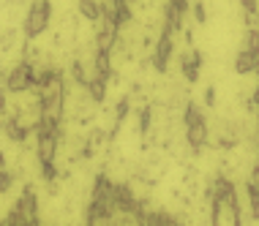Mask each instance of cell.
<instances>
[{
	"instance_id": "1",
	"label": "cell",
	"mask_w": 259,
	"mask_h": 226,
	"mask_svg": "<svg viewBox=\"0 0 259 226\" xmlns=\"http://www.w3.org/2000/svg\"><path fill=\"white\" fill-rule=\"evenodd\" d=\"M52 22V3L50 0H30L25 14V38L36 41Z\"/></svg>"
},
{
	"instance_id": "2",
	"label": "cell",
	"mask_w": 259,
	"mask_h": 226,
	"mask_svg": "<svg viewBox=\"0 0 259 226\" xmlns=\"http://www.w3.org/2000/svg\"><path fill=\"white\" fill-rule=\"evenodd\" d=\"M36 76H38L36 66H33L30 60H22V63H17V66L6 74V90L14 93V96L30 93V90L36 87Z\"/></svg>"
},
{
	"instance_id": "3",
	"label": "cell",
	"mask_w": 259,
	"mask_h": 226,
	"mask_svg": "<svg viewBox=\"0 0 259 226\" xmlns=\"http://www.w3.org/2000/svg\"><path fill=\"white\" fill-rule=\"evenodd\" d=\"M172 27L164 25V30H161V36L156 41V52H153V68H156L158 74H166V68H169V58H172Z\"/></svg>"
},
{
	"instance_id": "4",
	"label": "cell",
	"mask_w": 259,
	"mask_h": 226,
	"mask_svg": "<svg viewBox=\"0 0 259 226\" xmlns=\"http://www.w3.org/2000/svg\"><path fill=\"white\" fill-rule=\"evenodd\" d=\"M60 150V131L58 133H36V155L38 164H55Z\"/></svg>"
},
{
	"instance_id": "5",
	"label": "cell",
	"mask_w": 259,
	"mask_h": 226,
	"mask_svg": "<svg viewBox=\"0 0 259 226\" xmlns=\"http://www.w3.org/2000/svg\"><path fill=\"white\" fill-rule=\"evenodd\" d=\"M14 210H17V213L22 215L27 223L38 226V196H36V191H33V188H25L22 191V196L14 202Z\"/></svg>"
},
{
	"instance_id": "6",
	"label": "cell",
	"mask_w": 259,
	"mask_h": 226,
	"mask_svg": "<svg viewBox=\"0 0 259 226\" xmlns=\"http://www.w3.org/2000/svg\"><path fill=\"white\" fill-rule=\"evenodd\" d=\"M210 139V128H207V120H199V123H188L186 125V142L194 153H202L205 150Z\"/></svg>"
},
{
	"instance_id": "7",
	"label": "cell",
	"mask_w": 259,
	"mask_h": 226,
	"mask_svg": "<svg viewBox=\"0 0 259 226\" xmlns=\"http://www.w3.org/2000/svg\"><path fill=\"white\" fill-rule=\"evenodd\" d=\"M202 52L199 49H191V52L183 55V60H180V71H183V79L188 82H197L199 79V71H202Z\"/></svg>"
},
{
	"instance_id": "8",
	"label": "cell",
	"mask_w": 259,
	"mask_h": 226,
	"mask_svg": "<svg viewBox=\"0 0 259 226\" xmlns=\"http://www.w3.org/2000/svg\"><path fill=\"white\" fill-rule=\"evenodd\" d=\"M256 63H259V55L256 52H251V49H240V52L235 55V74H240V76L254 74Z\"/></svg>"
},
{
	"instance_id": "9",
	"label": "cell",
	"mask_w": 259,
	"mask_h": 226,
	"mask_svg": "<svg viewBox=\"0 0 259 226\" xmlns=\"http://www.w3.org/2000/svg\"><path fill=\"white\" fill-rule=\"evenodd\" d=\"M76 11H79V17L85 19V22L96 25L104 14V6H101V0H76Z\"/></svg>"
},
{
	"instance_id": "10",
	"label": "cell",
	"mask_w": 259,
	"mask_h": 226,
	"mask_svg": "<svg viewBox=\"0 0 259 226\" xmlns=\"http://www.w3.org/2000/svg\"><path fill=\"white\" fill-rule=\"evenodd\" d=\"M107 76H99V74H93V79L88 82V93L90 98H93V104H101L104 98H107Z\"/></svg>"
},
{
	"instance_id": "11",
	"label": "cell",
	"mask_w": 259,
	"mask_h": 226,
	"mask_svg": "<svg viewBox=\"0 0 259 226\" xmlns=\"http://www.w3.org/2000/svg\"><path fill=\"white\" fill-rule=\"evenodd\" d=\"M246 191H248V215L251 221H259V188L254 183H246Z\"/></svg>"
},
{
	"instance_id": "12",
	"label": "cell",
	"mask_w": 259,
	"mask_h": 226,
	"mask_svg": "<svg viewBox=\"0 0 259 226\" xmlns=\"http://www.w3.org/2000/svg\"><path fill=\"white\" fill-rule=\"evenodd\" d=\"M137 120H139V133H148L150 131V120H153V109L150 107H142L137 112Z\"/></svg>"
},
{
	"instance_id": "13",
	"label": "cell",
	"mask_w": 259,
	"mask_h": 226,
	"mask_svg": "<svg viewBox=\"0 0 259 226\" xmlns=\"http://www.w3.org/2000/svg\"><path fill=\"white\" fill-rule=\"evenodd\" d=\"M243 49H251V52L259 55V27H248L246 30V47Z\"/></svg>"
},
{
	"instance_id": "14",
	"label": "cell",
	"mask_w": 259,
	"mask_h": 226,
	"mask_svg": "<svg viewBox=\"0 0 259 226\" xmlns=\"http://www.w3.org/2000/svg\"><path fill=\"white\" fill-rule=\"evenodd\" d=\"M14 188V174L6 166H0V194H9Z\"/></svg>"
},
{
	"instance_id": "15",
	"label": "cell",
	"mask_w": 259,
	"mask_h": 226,
	"mask_svg": "<svg viewBox=\"0 0 259 226\" xmlns=\"http://www.w3.org/2000/svg\"><path fill=\"white\" fill-rule=\"evenodd\" d=\"M191 11H194V19H197V22L202 25L207 19V14H205V3H202V0H197V3L191 6Z\"/></svg>"
},
{
	"instance_id": "16",
	"label": "cell",
	"mask_w": 259,
	"mask_h": 226,
	"mask_svg": "<svg viewBox=\"0 0 259 226\" xmlns=\"http://www.w3.org/2000/svg\"><path fill=\"white\" fill-rule=\"evenodd\" d=\"M246 107H248V112H254V115L259 117V84L254 87V93H251V98H248Z\"/></svg>"
},
{
	"instance_id": "17",
	"label": "cell",
	"mask_w": 259,
	"mask_h": 226,
	"mask_svg": "<svg viewBox=\"0 0 259 226\" xmlns=\"http://www.w3.org/2000/svg\"><path fill=\"white\" fill-rule=\"evenodd\" d=\"M248 183H254V186L259 188V153H256V161H254V166H251V174H248Z\"/></svg>"
},
{
	"instance_id": "18",
	"label": "cell",
	"mask_w": 259,
	"mask_h": 226,
	"mask_svg": "<svg viewBox=\"0 0 259 226\" xmlns=\"http://www.w3.org/2000/svg\"><path fill=\"white\" fill-rule=\"evenodd\" d=\"M235 145H237L235 137H221V139H219V147H221V150H232Z\"/></svg>"
},
{
	"instance_id": "19",
	"label": "cell",
	"mask_w": 259,
	"mask_h": 226,
	"mask_svg": "<svg viewBox=\"0 0 259 226\" xmlns=\"http://www.w3.org/2000/svg\"><path fill=\"white\" fill-rule=\"evenodd\" d=\"M240 6H243V11H248V14L259 11V0H240Z\"/></svg>"
},
{
	"instance_id": "20",
	"label": "cell",
	"mask_w": 259,
	"mask_h": 226,
	"mask_svg": "<svg viewBox=\"0 0 259 226\" xmlns=\"http://www.w3.org/2000/svg\"><path fill=\"white\" fill-rule=\"evenodd\" d=\"M205 104H207V107H213V104H215V87L205 90Z\"/></svg>"
},
{
	"instance_id": "21",
	"label": "cell",
	"mask_w": 259,
	"mask_h": 226,
	"mask_svg": "<svg viewBox=\"0 0 259 226\" xmlns=\"http://www.w3.org/2000/svg\"><path fill=\"white\" fill-rule=\"evenodd\" d=\"M3 112H6V93L0 90V115H3Z\"/></svg>"
},
{
	"instance_id": "22",
	"label": "cell",
	"mask_w": 259,
	"mask_h": 226,
	"mask_svg": "<svg viewBox=\"0 0 259 226\" xmlns=\"http://www.w3.org/2000/svg\"><path fill=\"white\" fill-rule=\"evenodd\" d=\"M254 76H256V79H259V63H256V68H254Z\"/></svg>"
},
{
	"instance_id": "23",
	"label": "cell",
	"mask_w": 259,
	"mask_h": 226,
	"mask_svg": "<svg viewBox=\"0 0 259 226\" xmlns=\"http://www.w3.org/2000/svg\"><path fill=\"white\" fill-rule=\"evenodd\" d=\"M256 27H259V11H256Z\"/></svg>"
}]
</instances>
